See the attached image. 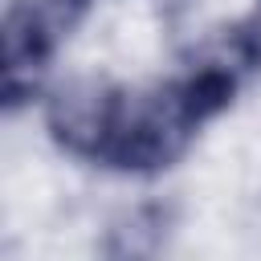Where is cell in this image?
<instances>
[{
    "instance_id": "cell-1",
    "label": "cell",
    "mask_w": 261,
    "mask_h": 261,
    "mask_svg": "<svg viewBox=\"0 0 261 261\" xmlns=\"http://www.w3.org/2000/svg\"><path fill=\"white\" fill-rule=\"evenodd\" d=\"M200 114L204 110L196 106L188 86L118 98L106 155L118 167H159L179 155V147L188 143V130Z\"/></svg>"
},
{
    "instance_id": "cell-2",
    "label": "cell",
    "mask_w": 261,
    "mask_h": 261,
    "mask_svg": "<svg viewBox=\"0 0 261 261\" xmlns=\"http://www.w3.org/2000/svg\"><path fill=\"white\" fill-rule=\"evenodd\" d=\"M114 106H118V98H110V90L98 77H73L49 102V130L57 135L61 147H69L77 155L106 151Z\"/></svg>"
},
{
    "instance_id": "cell-3",
    "label": "cell",
    "mask_w": 261,
    "mask_h": 261,
    "mask_svg": "<svg viewBox=\"0 0 261 261\" xmlns=\"http://www.w3.org/2000/svg\"><path fill=\"white\" fill-rule=\"evenodd\" d=\"M163 245H167V212L159 204H139L110 220L102 261H159Z\"/></svg>"
},
{
    "instance_id": "cell-4",
    "label": "cell",
    "mask_w": 261,
    "mask_h": 261,
    "mask_svg": "<svg viewBox=\"0 0 261 261\" xmlns=\"http://www.w3.org/2000/svg\"><path fill=\"white\" fill-rule=\"evenodd\" d=\"M245 57H261V8H257V16L249 20V33H245Z\"/></svg>"
}]
</instances>
